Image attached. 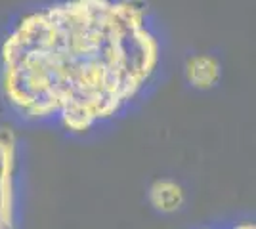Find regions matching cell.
Wrapping results in <instances>:
<instances>
[{"mask_svg":"<svg viewBox=\"0 0 256 229\" xmlns=\"http://www.w3.org/2000/svg\"><path fill=\"white\" fill-rule=\"evenodd\" d=\"M18 142L10 128H0V201L16 208Z\"/></svg>","mask_w":256,"mask_h":229,"instance_id":"6da1fadb","label":"cell"},{"mask_svg":"<svg viewBox=\"0 0 256 229\" xmlns=\"http://www.w3.org/2000/svg\"><path fill=\"white\" fill-rule=\"evenodd\" d=\"M184 75H186V80L192 88L206 92V90H212L220 82L222 67L214 55L195 54L186 61Z\"/></svg>","mask_w":256,"mask_h":229,"instance_id":"7a4b0ae2","label":"cell"},{"mask_svg":"<svg viewBox=\"0 0 256 229\" xmlns=\"http://www.w3.org/2000/svg\"><path fill=\"white\" fill-rule=\"evenodd\" d=\"M150 205L160 214H172L178 212L186 203V191L184 187L168 178H160L151 184L148 191Z\"/></svg>","mask_w":256,"mask_h":229,"instance_id":"3957f363","label":"cell"},{"mask_svg":"<svg viewBox=\"0 0 256 229\" xmlns=\"http://www.w3.org/2000/svg\"><path fill=\"white\" fill-rule=\"evenodd\" d=\"M0 229H16V220L0 218Z\"/></svg>","mask_w":256,"mask_h":229,"instance_id":"277c9868","label":"cell"}]
</instances>
